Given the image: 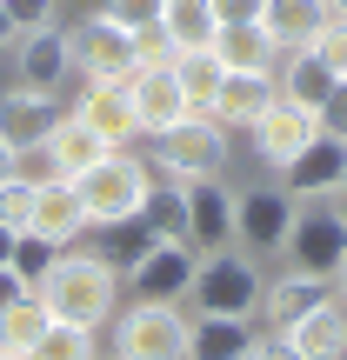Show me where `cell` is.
Here are the masks:
<instances>
[{
  "instance_id": "obj_41",
  "label": "cell",
  "mask_w": 347,
  "mask_h": 360,
  "mask_svg": "<svg viewBox=\"0 0 347 360\" xmlns=\"http://www.w3.org/2000/svg\"><path fill=\"white\" fill-rule=\"evenodd\" d=\"M260 7H267V0H214L220 27H234V20H260Z\"/></svg>"
},
{
  "instance_id": "obj_33",
  "label": "cell",
  "mask_w": 347,
  "mask_h": 360,
  "mask_svg": "<svg viewBox=\"0 0 347 360\" xmlns=\"http://www.w3.org/2000/svg\"><path fill=\"white\" fill-rule=\"evenodd\" d=\"M61 254H67V247L40 240V233H20V240H13V260H7V267L20 274L27 287H40V281H47V274H53V260H61Z\"/></svg>"
},
{
  "instance_id": "obj_9",
  "label": "cell",
  "mask_w": 347,
  "mask_h": 360,
  "mask_svg": "<svg viewBox=\"0 0 347 360\" xmlns=\"http://www.w3.org/2000/svg\"><path fill=\"white\" fill-rule=\"evenodd\" d=\"M294 193L281 187H254V193H234V240L247 254H281L287 227H294Z\"/></svg>"
},
{
  "instance_id": "obj_15",
  "label": "cell",
  "mask_w": 347,
  "mask_h": 360,
  "mask_svg": "<svg viewBox=\"0 0 347 360\" xmlns=\"http://www.w3.org/2000/svg\"><path fill=\"white\" fill-rule=\"evenodd\" d=\"M61 120H67L61 94H34V87H7V94H0V141H13V147L47 141Z\"/></svg>"
},
{
  "instance_id": "obj_27",
  "label": "cell",
  "mask_w": 347,
  "mask_h": 360,
  "mask_svg": "<svg viewBox=\"0 0 347 360\" xmlns=\"http://www.w3.org/2000/svg\"><path fill=\"white\" fill-rule=\"evenodd\" d=\"M141 220L160 233V240H187V193H180V180H154V187H147Z\"/></svg>"
},
{
  "instance_id": "obj_24",
  "label": "cell",
  "mask_w": 347,
  "mask_h": 360,
  "mask_svg": "<svg viewBox=\"0 0 347 360\" xmlns=\"http://www.w3.org/2000/svg\"><path fill=\"white\" fill-rule=\"evenodd\" d=\"M274 80H281L287 101H301V107H314V114H321V101L334 94V80H341V74H334V67H327L314 47H294V53H287V67H281Z\"/></svg>"
},
{
  "instance_id": "obj_3",
  "label": "cell",
  "mask_w": 347,
  "mask_h": 360,
  "mask_svg": "<svg viewBox=\"0 0 347 360\" xmlns=\"http://www.w3.org/2000/svg\"><path fill=\"white\" fill-rule=\"evenodd\" d=\"M260 294H267V281H260V267L247 254H201V267H194V314H227V321H254L260 314Z\"/></svg>"
},
{
  "instance_id": "obj_12",
  "label": "cell",
  "mask_w": 347,
  "mask_h": 360,
  "mask_svg": "<svg viewBox=\"0 0 347 360\" xmlns=\"http://www.w3.org/2000/svg\"><path fill=\"white\" fill-rule=\"evenodd\" d=\"M67 74H74V60H67V27H34V34L13 40V80L34 94H61Z\"/></svg>"
},
{
  "instance_id": "obj_19",
  "label": "cell",
  "mask_w": 347,
  "mask_h": 360,
  "mask_svg": "<svg viewBox=\"0 0 347 360\" xmlns=\"http://www.w3.org/2000/svg\"><path fill=\"white\" fill-rule=\"evenodd\" d=\"M327 20H334V13H327V0H267V7H260V27H267V40H274L281 53L314 47Z\"/></svg>"
},
{
  "instance_id": "obj_14",
  "label": "cell",
  "mask_w": 347,
  "mask_h": 360,
  "mask_svg": "<svg viewBox=\"0 0 347 360\" xmlns=\"http://www.w3.org/2000/svg\"><path fill=\"white\" fill-rule=\"evenodd\" d=\"M180 193H187V247L201 254L234 247V193L220 180H180Z\"/></svg>"
},
{
  "instance_id": "obj_34",
  "label": "cell",
  "mask_w": 347,
  "mask_h": 360,
  "mask_svg": "<svg viewBox=\"0 0 347 360\" xmlns=\"http://www.w3.org/2000/svg\"><path fill=\"white\" fill-rule=\"evenodd\" d=\"M13 20V34H34V27H53V13H61V0H0Z\"/></svg>"
},
{
  "instance_id": "obj_48",
  "label": "cell",
  "mask_w": 347,
  "mask_h": 360,
  "mask_svg": "<svg viewBox=\"0 0 347 360\" xmlns=\"http://www.w3.org/2000/svg\"><path fill=\"white\" fill-rule=\"evenodd\" d=\"M0 360H27V354H7V347H0Z\"/></svg>"
},
{
  "instance_id": "obj_17",
  "label": "cell",
  "mask_w": 347,
  "mask_h": 360,
  "mask_svg": "<svg viewBox=\"0 0 347 360\" xmlns=\"http://www.w3.org/2000/svg\"><path fill=\"white\" fill-rule=\"evenodd\" d=\"M67 114L87 120L107 147H127L134 134H141V127H134V107H127V87H120V80H87V87H80V101L67 107Z\"/></svg>"
},
{
  "instance_id": "obj_49",
  "label": "cell",
  "mask_w": 347,
  "mask_h": 360,
  "mask_svg": "<svg viewBox=\"0 0 347 360\" xmlns=\"http://www.w3.org/2000/svg\"><path fill=\"white\" fill-rule=\"evenodd\" d=\"M241 360H254V354H241Z\"/></svg>"
},
{
  "instance_id": "obj_4",
  "label": "cell",
  "mask_w": 347,
  "mask_h": 360,
  "mask_svg": "<svg viewBox=\"0 0 347 360\" xmlns=\"http://www.w3.org/2000/svg\"><path fill=\"white\" fill-rule=\"evenodd\" d=\"M154 167L168 180H220L227 167V127L214 114H187L168 134H154Z\"/></svg>"
},
{
  "instance_id": "obj_11",
  "label": "cell",
  "mask_w": 347,
  "mask_h": 360,
  "mask_svg": "<svg viewBox=\"0 0 347 360\" xmlns=\"http://www.w3.org/2000/svg\"><path fill=\"white\" fill-rule=\"evenodd\" d=\"M247 134H254V154L281 174L287 160H294L301 147L321 134V114H314V107H301V101H287V94H274V107H267V114H260Z\"/></svg>"
},
{
  "instance_id": "obj_10",
  "label": "cell",
  "mask_w": 347,
  "mask_h": 360,
  "mask_svg": "<svg viewBox=\"0 0 347 360\" xmlns=\"http://www.w3.org/2000/svg\"><path fill=\"white\" fill-rule=\"evenodd\" d=\"M194 267H201V247H187V240H154V254H147L141 267H127V287H134V300L180 307L187 287H194Z\"/></svg>"
},
{
  "instance_id": "obj_7",
  "label": "cell",
  "mask_w": 347,
  "mask_h": 360,
  "mask_svg": "<svg viewBox=\"0 0 347 360\" xmlns=\"http://www.w3.org/2000/svg\"><path fill=\"white\" fill-rule=\"evenodd\" d=\"M114 360H187V321H180V307L134 300L127 314H114Z\"/></svg>"
},
{
  "instance_id": "obj_28",
  "label": "cell",
  "mask_w": 347,
  "mask_h": 360,
  "mask_svg": "<svg viewBox=\"0 0 347 360\" xmlns=\"http://www.w3.org/2000/svg\"><path fill=\"white\" fill-rule=\"evenodd\" d=\"M47 141H53V154H61V167H67V180H74L80 167H94V160L107 154V141H101V134L87 127V120H74V114H67L61 127L47 134Z\"/></svg>"
},
{
  "instance_id": "obj_18",
  "label": "cell",
  "mask_w": 347,
  "mask_h": 360,
  "mask_svg": "<svg viewBox=\"0 0 347 360\" xmlns=\"http://www.w3.org/2000/svg\"><path fill=\"white\" fill-rule=\"evenodd\" d=\"M321 300H334V281H314V274H294L287 267L281 281L260 294V314H267V334H287L294 321H308Z\"/></svg>"
},
{
  "instance_id": "obj_23",
  "label": "cell",
  "mask_w": 347,
  "mask_h": 360,
  "mask_svg": "<svg viewBox=\"0 0 347 360\" xmlns=\"http://www.w3.org/2000/svg\"><path fill=\"white\" fill-rule=\"evenodd\" d=\"M287 334H294L301 360H347V307L341 300H321V307H314L308 321H294Z\"/></svg>"
},
{
  "instance_id": "obj_38",
  "label": "cell",
  "mask_w": 347,
  "mask_h": 360,
  "mask_svg": "<svg viewBox=\"0 0 347 360\" xmlns=\"http://www.w3.org/2000/svg\"><path fill=\"white\" fill-rule=\"evenodd\" d=\"M321 134H334V141H347V80H334V94L321 101Z\"/></svg>"
},
{
  "instance_id": "obj_20",
  "label": "cell",
  "mask_w": 347,
  "mask_h": 360,
  "mask_svg": "<svg viewBox=\"0 0 347 360\" xmlns=\"http://www.w3.org/2000/svg\"><path fill=\"white\" fill-rule=\"evenodd\" d=\"M274 94H281V80H274V74H227L207 114H214L220 127H254V120L274 107Z\"/></svg>"
},
{
  "instance_id": "obj_47",
  "label": "cell",
  "mask_w": 347,
  "mask_h": 360,
  "mask_svg": "<svg viewBox=\"0 0 347 360\" xmlns=\"http://www.w3.org/2000/svg\"><path fill=\"white\" fill-rule=\"evenodd\" d=\"M327 13H341V20H347V0H327Z\"/></svg>"
},
{
  "instance_id": "obj_29",
  "label": "cell",
  "mask_w": 347,
  "mask_h": 360,
  "mask_svg": "<svg viewBox=\"0 0 347 360\" xmlns=\"http://www.w3.org/2000/svg\"><path fill=\"white\" fill-rule=\"evenodd\" d=\"M27 360H101L94 347V327H74V321H47V334L34 340Z\"/></svg>"
},
{
  "instance_id": "obj_36",
  "label": "cell",
  "mask_w": 347,
  "mask_h": 360,
  "mask_svg": "<svg viewBox=\"0 0 347 360\" xmlns=\"http://www.w3.org/2000/svg\"><path fill=\"white\" fill-rule=\"evenodd\" d=\"M314 53H321L327 67H334V74H347V20L334 13V20L321 27V40H314Z\"/></svg>"
},
{
  "instance_id": "obj_2",
  "label": "cell",
  "mask_w": 347,
  "mask_h": 360,
  "mask_svg": "<svg viewBox=\"0 0 347 360\" xmlns=\"http://www.w3.org/2000/svg\"><path fill=\"white\" fill-rule=\"evenodd\" d=\"M147 187H154V174H147V160H134L127 147H107L94 167L74 174V193H80V207H87L94 227H114V220L141 214Z\"/></svg>"
},
{
  "instance_id": "obj_13",
  "label": "cell",
  "mask_w": 347,
  "mask_h": 360,
  "mask_svg": "<svg viewBox=\"0 0 347 360\" xmlns=\"http://www.w3.org/2000/svg\"><path fill=\"white\" fill-rule=\"evenodd\" d=\"M341 180H347V141L314 134V141L281 167V193H294V200H327Z\"/></svg>"
},
{
  "instance_id": "obj_30",
  "label": "cell",
  "mask_w": 347,
  "mask_h": 360,
  "mask_svg": "<svg viewBox=\"0 0 347 360\" xmlns=\"http://www.w3.org/2000/svg\"><path fill=\"white\" fill-rule=\"evenodd\" d=\"M154 240H160V233L147 227L141 214H127V220H114V227H107V260L127 274V267H141V260L154 254Z\"/></svg>"
},
{
  "instance_id": "obj_51",
  "label": "cell",
  "mask_w": 347,
  "mask_h": 360,
  "mask_svg": "<svg viewBox=\"0 0 347 360\" xmlns=\"http://www.w3.org/2000/svg\"><path fill=\"white\" fill-rule=\"evenodd\" d=\"M341 80H347V74H341Z\"/></svg>"
},
{
  "instance_id": "obj_45",
  "label": "cell",
  "mask_w": 347,
  "mask_h": 360,
  "mask_svg": "<svg viewBox=\"0 0 347 360\" xmlns=\"http://www.w3.org/2000/svg\"><path fill=\"white\" fill-rule=\"evenodd\" d=\"M334 300H341V307H347V260H341V267H334Z\"/></svg>"
},
{
  "instance_id": "obj_31",
  "label": "cell",
  "mask_w": 347,
  "mask_h": 360,
  "mask_svg": "<svg viewBox=\"0 0 347 360\" xmlns=\"http://www.w3.org/2000/svg\"><path fill=\"white\" fill-rule=\"evenodd\" d=\"M47 321H53V314L40 307V294L20 300V307H7V314H0V347H7V354H34V340L47 334Z\"/></svg>"
},
{
  "instance_id": "obj_25",
  "label": "cell",
  "mask_w": 347,
  "mask_h": 360,
  "mask_svg": "<svg viewBox=\"0 0 347 360\" xmlns=\"http://www.w3.org/2000/svg\"><path fill=\"white\" fill-rule=\"evenodd\" d=\"M160 34L174 40V53L180 47H214V34H220L214 0H160Z\"/></svg>"
},
{
  "instance_id": "obj_32",
  "label": "cell",
  "mask_w": 347,
  "mask_h": 360,
  "mask_svg": "<svg viewBox=\"0 0 347 360\" xmlns=\"http://www.w3.org/2000/svg\"><path fill=\"white\" fill-rule=\"evenodd\" d=\"M13 180H27V187H53V180H67L61 154H53V141H27V147H13Z\"/></svg>"
},
{
  "instance_id": "obj_42",
  "label": "cell",
  "mask_w": 347,
  "mask_h": 360,
  "mask_svg": "<svg viewBox=\"0 0 347 360\" xmlns=\"http://www.w3.org/2000/svg\"><path fill=\"white\" fill-rule=\"evenodd\" d=\"M13 240H20V233H13L7 220H0V267H7V260H13Z\"/></svg>"
},
{
  "instance_id": "obj_40",
  "label": "cell",
  "mask_w": 347,
  "mask_h": 360,
  "mask_svg": "<svg viewBox=\"0 0 347 360\" xmlns=\"http://www.w3.org/2000/svg\"><path fill=\"white\" fill-rule=\"evenodd\" d=\"M20 300H34V287H27L13 267H0V314H7V307H20Z\"/></svg>"
},
{
  "instance_id": "obj_39",
  "label": "cell",
  "mask_w": 347,
  "mask_h": 360,
  "mask_svg": "<svg viewBox=\"0 0 347 360\" xmlns=\"http://www.w3.org/2000/svg\"><path fill=\"white\" fill-rule=\"evenodd\" d=\"M254 360H301V347H294V334H267V340H254Z\"/></svg>"
},
{
  "instance_id": "obj_44",
  "label": "cell",
  "mask_w": 347,
  "mask_h": 360,
  "mask_svg": "<svg viewBox=\"0 0 347 360\" xmlns=\"http://www.w3.org/2000/svg\"><path fill=\"white\" fill-rule=\"evenodd\" d=\"M13 40H20V34H13V20H7V7H0V53H7Z\"/></svg>"
},
{
  "instance_id": "obj_50",
  "label": "cell",
  "mask_w": 347,
  "mask_h": 360,
  "mask_svg": "<svg viewBox=\"0 0 347 360\" xmlns=\"http://www.w3.org/2000/svg\"><path fill=\"white\" fill-rule=\"evenodd\" d=\"M101 360H114V354H101Z\"/></svg>"
},
{
  "instance_id": "obj_6",
  "label": "cell",
  "mask_w": 347,
  "mask_h": 360,
  "mask_svg": "<svg viewBox=\"0 0 347 360\" xmlns=\"http://www.w3.org/2000/svg\"><path fill=\"white\" fill-rule=\"evenodd\" d=\"M67 60L80 80H127L141 67V47H134V27H120L114 13H87L80 27H67Z\"/></svg>"
},
{
  "instance_id": "obj_26",
  "label": "cell",
  "mask_w": 347,
  "mask_h": 360,
  "mask_svg": "<svg viewBox=\"0 0 347 360\" xmlns=\"http://www.w3.org/2000/svg\"><path fill=\"white\" fill-rule=\"evenodd\" d=\"M174 80H180V94H187L194 114H207L214 94H220V80H227V67H220L214 47H180V53H174Z\"/></svg>"
},
{
  "instance_id": "obj_22",
  "label": "cell",
  "mask_w": 347,
  "mask_h": 360,
  "mask_svg": "<svg viewBox=\"0 0 347 360\" xmlns=\"http://www.w3.org/2000/svg\"><path fill=\"white\" fill-rule=\"evenodd\" d=\"M254 327L247 321H227V314H194L187 321V360H241L254 354Z\"/></svg>"
},
{
  "instance_id": "obj_1",
  "label": "cell",
  "mask_w": 347,
  "mask_h": 360,
  "mask_svg": "<svg viewBox=\"0 0 347 360\" xmlns=\"http://www.w3.org/2000/svg\"><path fill=\"white\" fill-rule=\"evenodd\" d=\"M34 294H40V307H47L53 321H74V327H94V334H101L120 314V267L107 254H61L53 274Z\"/></svg>"
},
{
  "instance_id": "obj_21",
  "label": "cell",
  "mask_w": 347,
  "mask_h": 360,
  "mask_svg": "<svg viewBox=\"0 0 347 360\" xmlns=\"http://www.w3.org/2000/svg\"><path fill=\"white\" fill-rule=\"evenodd\" d=\"M214 53H220L227 74H274V67H281V47L267 40V27H260V20L220 27V34H214Z\"/></svg>"
},
{
  "instance_id": "obj_16",
  "label": "cell",
  "mask_w": 347,
  "mask_h": 360,
  "mask_svg": "<svg viewBox=\"0 0 347 360\" xmlns=\"http://www.w3.org/2000/svg\"><path fill=\"white\" fill-rule=\"evenodd\" d=\"M87 227H94V220H87V207H80L74 180L34 187V214H27V233H40V240H53V247H74Z\"/></svg>"
},
{
  "instance_id": "obj_46",
  "label": "cell",
  "mask_w": 347,
  "mask_h": 360,
  "mask_svg": "<svg viewBox=\"0 0 347 360\" xmlns=\"http://www.w3.org/2000/svg\"><path fill=\"white\" fill-rule=\"evenodd\" d=\"M334 207H341V220H347V180H341V187H334Z\"/></svg>"
},
{
  "instance_id": "obj_35",
  "label": "cell",
  "mask_w": 347,
  "mask_h": 360,
  "mask_svg": "<svg viewBox=\"0 0 347 360\" xmlns=\"http://www.w3.org/2000/svg\"><path fill=\"white\" fill-rule=\"evenodd\" d=\"M27 214H34V187H27V180H7V187H0V220H7L13 233H27Z\"/></svg>"
},
{
  "instance_id": "obj_8",
  "label": "cell",
  "mask_w": 347,
  "mask_h": 360,
  "mask_svg": "<svg viewBox=\"0 0 347 360\" xmlns=\"http://www.w3.org/2000/svg\"><path fill=\"white\" fill-rule=\"evenodd\" d=\"M127 107H134V127L154 141V134H168L174 120H187L194 107H187V94H180V80H174V60H141L127 80Z\"/></svg>"
},
{
  "instance_id": "obj_43",
  "label": "cell",
  "mask_w": 347,
  "mask_h": 360,
  "mask_svg": "<svg viewBox=\"0 0 347 360\" xmlns=\"http://www.w3.org/2000/svg\"><path fill=\"white\" fill-rule=\"evenodd\" d=\"M13 180V141H0V187Z\"/></svg>"
},
{
  "instance_id": "obj_5",
  "label": "cell",
  "mask_w": 347,
  "mask_h": 360,
  "mask_svg": "<svg viewBox=\"0 0 347 360\" xmlns=\"http://www.w3.org/2000/svg\"><path fill=\"white\" fill-rule=\"evenodd\" d=\"M287 267L294 274H314V281H334V267L347 260V220L334 200H301L294 207V227L281 240Z\"/></svg>"
},
{
  "instance_id": "obj_37",
  "label": "cell",
  "mask_w": 347,
  "mask_h": 360,
  "mask_svg": "<svg viewBox=\"0 0 347 360\" xmlns=\"http://www.w3.org/2000/svg\"><path fill=\"white\" fill-rule=\"evenodd\" d=\"M101 13H114L120 27H154L160 20V0H101Z\"/></svg>"
}]
</instances>
